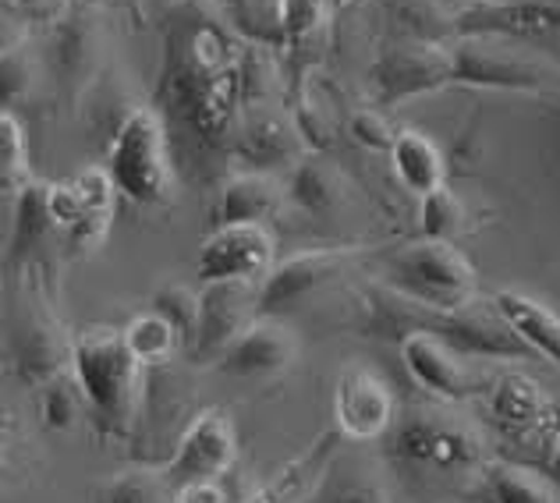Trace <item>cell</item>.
Here are the masks:
<instances>
[{"mask_svg":"<svg viewBox=\"0 0 560 503\" xmlns=\"http://www.w3.org/2000/svg\"><path fill=\"white\" fill-rule=\"evenodd\" d=\"M390 167L397 174V182H401L411 196H433V191L447 188V164H444V153H440V145L422 136L416 128H401L394 136V145H390Z\"/></svg>","mask_w":560,"mask_h":503,"instance_id":"21","label":"cell"},{"mask_svg":"<svg viewBox=\"0 0 560 503\" xmlns=\"http://www.w3.org/2000/svg\"><path fill=\"white\" fill-rule=\"evenodd\" d=\"M259 284H202L199 291V323L188 351L196 362L217 365L242 330L259 316L256 308Z\"/></svg>","mask_w":560,"mask_h":503,"instance_id":"14","label":"cell"},{"mask_svg":"<svg viewBox=\"0 0 560 503\" xmlns=\"http://www.w3.org/2000/svg\"><path fill=\"white\" fill-rule=\"evenodd\" d=\"M71 188H75L79 202L85 206V213L93 217H114V202H117V188L110 182L107 167H85L75 177H68Z\"/></svg>","mask_w":560,"mask_h":503,"instance_id":"35","label":"cell"},{"mask_svg":"<svg viewBox=\"0 0 560 503\" xmlns=\"http://www.w3.org/2000/svg\"><path fill=\"white\" fill-rule=\"evenodd\" d=\"M36 411H39L43 429H50V433H71V429L79 425V419L85 416L75 379L61 376V379L47 383V387H39L36 390Z\"/></svg>","mask_w":560,"mask_h":503,"instance_id":"32","label":"cell"},{"mask_svg":"<svg viewBox=\"0 0 560 503\" xmlns=\"http://www.w3.org/2000/svg\"><path fill=\"white\" fill-rule=\"evenodd\" d=\"M284 196L299 206V210L323 217L337 210V202H341V174H337L327 160L302 156L299 164L291 167V182L284 188Z\"/></svg>","mask_w":560,"mask_h":503,"instance_id":"24","label":"cell"},{"mask_svg":"<svg viewBox=\"0 0 560 503\" xmlns=\"http://www.w3.org/2000/svg\"><path fill=\"white\" fill-rule=\"evenodd\" d=\"M351 259H355V248H308V252H294L284 262H273V270L259 280V294H256L259 316L280 319L291 308H299L319 288H327L330 280L341 277L351 266Z\"/></svg>","mask_w":560,"mask_h":503,"instance_id":"11","label":"cell"},{"mask_svg":"<svg viewBox=\"0 0 560 503\" xmlns=\"http://www.w3.org/2000/svg\"><path fill=\"white\" fill-rule=\"evenodd\" d=\"M61 234L54 231L50 213H47V182H33L19 199H14V227H11V245H8V270L25 262H47L43 248Z\"/></svg>","mask_w":560,"mask_h":503,"instance_id":"22","label":"cell"},{"mask_svg":"<svg viewBox=\"0 0 560 503\" xmlns=\"http://www.w3.org/2000/svg\"><path fill=\"white\" fill-rule=\"evenodd\" d=\"M451 65H454V85H476V89L539 93L557 75L542 57H522L514 47H504V39L497 36H458V43H451Z\"/></svg>","mask_w":560,"mask_h":503,"instance_id":"7","label":"cell"},{"mask_svg":"<svg viewBox=\"0 0 560 503\" xmlns=\"http://www.w3.org/2000/svg\"><path fill=\"white\" fill-rule=\"evenodd\" d=\"M458 36L497 39H560V0H511V4H471L454 14Z\"/></svg>","mask_w":560,"mask_h":503,"instance_id":"16","label":"cell"},{"mask_svg":"<svg viewBox=\"0 0 560 503\" xmlns=\"http://www.w3.org/2000/svg\"><path fill=\"white\" fill-rule=\"evenodd\" d=\"M373 93L383 107H401L408 100L433 96L454 85L451 43L444 39H408L387 47L370 68Z\"/></svg>","mask_w":560,"mask_h":503,"instance_id":"6","label":"cell"},{"mask_svg":"<svg viewBox=\"0 0 560 503\" xmlns=\"http://www.w3.org/2000/svg\"><path fill=\"white\" fill-rule=\"evenodd\" d=\"M465 227V206L458 202L451 188H440L433 196L419 199V231L422 242H451Z\"/></svg>","mask_w":560,"mask_h":503,"instance_id":"33","label":"cell"},{"mask_svg":"<svg viewBox=\"0 0 560 503\" xmlns=\"http://www.w3.org/2000/svg\"><path fill=\"white\" fill-rule=\"evenodd\" d=\"M430 323H419L416 330H430L444 340L447 348H454L462 354V359H528V351L514 330L504 323V316L497 313L493 302L490 305H479L471 302L458 313H430V308H422Z\"/></svg>","mask_w":560,"mask_h":503,"instance_id":"13","label":"cell"},{"mask_svg":"<svg viewBox=\"0 0 560 503\" xmlns=\"http://www.w3.org/2000/svg\"><path fill=\"white\" fill-rule=\"evenodd\" d=\"M174 493L164 468H125L96 486L93 503H174Z\"/></svg>","mask_w":560,"mask_h":503,"instance_id":"26","label":"cell"},{"mask_svg":"<svg viewBox=\"0 0 560 503\" xmlns=\"http://www.w3.org/2000/svg\"><path fill=\"white\" fill-rule=\"evenodd\" d=\"M153 313L160 319H167L174 334L182 337V344L188 348L191 337H196V323H199V291H191L185 284H164L153 294Z\"/></svg>","mask_w":560,"mask_h":503,"instance_id":"34","label":"cell"},{"mask_svg":"<svg viewBox=\"0 0 560 503\" xmlns=\"http://www.w3.org/2000/svg\"><path fill=\"white\" fill-rule=\"evenodd\" d=\"M33 182V153H28L25 128L11 110H0V196L19 199Z\"/></svg>","mask_w":560,"mask_h":503,"instance_id":"27","label":"cell"},{"mask_svg":"<svg viewBox=\"0 0 560 503\" xmlns=\"http://www.w3.org/2000/svg\"><path fill=\"white\" fill-rule=\"evenodd\" d=\"M85 4H93V8H107V4H114V0H85Z\"/></svg>","mask_w":560,"mask_h":503,"instance_id":"43","label":"cell"},{"mask_svg":"<svg viewBox=\"0 0 560 503\" xmlns=\"http://www.w3.org/2000/svg\"><path fill=\"white\" fill-rule=\"evenodd\" d=\"M490 411L500 425L508 429H536L547 419V394L536 379H528L522 373L497 376L490 383Z\"/></svg>","mask_w":560,"mask_h":503,"instance_id":"23","label":"cell"},{"mask_svg":"<svg viewBox=\"0 0 560 503\" xmlns=\"http://www.w3.org/2000/svg\"><path fill=\"white\" fill-rule=\"evenodd\" d=\"M337 451H341L337 429H323L299 457H291L262 490H256L242 503H308V496L316 493L319 479L327 476V468L337 461Z\"/></svg>","mask_w":560,"mask_h":503,"instance_id":"17","label":"cell"},{"mask_svg":"<svg viewBox=\"0 0 560 503\" xmlns=\"http://www.w3.org/2000/svg\"><path fill=\"white\" fill-rule=\"evenodd\" d=\"M14 436H19V422H14V416H8V411H0V476H4V468H8Z\"/></svg>","mask_w":560,"mask_h":503,"instance_id":"39","label":"cell"},{"mask_svg":"<svg viewBox=\"0 0 560 503\" xmlns=\"http://www.w3.org/2000/svg\"><path fill=\"white\" fill-rule=\"evenodd\" d=\"M476 4H482V8H490V4H511V0H476Z\"/></svg>","mask_w":560,"mask_h":503,"instance_id":"42","label":"cell"},{"mask_svg":"<svg viewBox=\"0 0 560 503\" xmlns=\"http://www.w3.org/2000/svg\"><path fill=\"white\" fill-rule=\"evenodd\" d=\"M28 22L22 19L14 8H0V54H8L14 47H22V43H28Z\"/></svg>","mask_w":560,"mask_h":503,"instance_id":"37","label":"cell"},{"mask_svg":"<svg viewBox=\"0 0 560 503\" xmlns=\"http://www.w3.org/2000/svg\"><path fill=\"white\" fill-rule=\"evenodd\" d=\"M486 490H490L493 503H560V493L550 479L518 465H497L486 471Z\"/></svg>","mask_w":560,"mask_h":503,"instance_id":"30","label":"cell"},{"mask_svg":"<svg viewBox=\"0 0 560 503\" xmlns=\"http://www.w3.org/2000/svg\"><path fill=\"white\" fill-rule=\"evenodd\" d=\"M493 308L504 316V323L528 351L560 369V316L553 308L528 299L522 291H497Z\"/></svg>","mask_w":560,"mask_h":503,"instance_id":"20","label":"cell"},{"mask_svg":"<svg viewBox=\"0 0 560 503\" xmlns=\"http://www.w3.org/2000/svg\"><path fill=\"white\" fill-rule=\"evenodd\" d=\"M228 4H231L234 11H245V8H248V0H228Z\"/></svg>","mask_w":560,"mask_h":503,"instance_id":"41","label":"cell"},{"mask_svg":"<svg viewBox=\"0 0 560 503\" xmlns=\"http://www.w3.org/2000/svg\"><path fill=\"white\" fill-rule=\"evenodd\" d=\"M234 461H238V429H234L231 411L202 408L185 425L178 451L164 465V476L174 490L188 482H220L234 468Z\"/></svg>","mask_w":560,"mask_h":503,"instance_id":"8","label":"cell"},{"mask_svg":"<svg viewBox=\"0 0 560 503\" xmlns=\"http://www.w3.org/2000/svg\"><path fill=\"white\" fill-rule=\"evenodd\" d=\"M8 4L19 14H28V19H47L61 8V0H8Z\"/></svg>","mask_w":560,"mask_h":503,"instance_id":"40","label":"cell"},{"mask_svg":"<svg viewBox=\"0 0 560 503\" xmlns=\"http://www.w3.org/2000/svg\"><path fill=\"white\" fill-rule=\"evenodd\" d=\"M174 503H231V500H228L224 482H188V486H178Z\"/></svg>","mask_w":560,"mask_h":503,"instance_id":"38","label":"cell"},{"mask_svg":"<svg viewBox=\"0 0 560 503\" xmlns=\"http://www.w3.org/2000/svg\"><path fill=\"white\" fill-rule=\"evenodd\" d=\"M107 174L117 196L142 210H164L178 199V171L171 160L167 125L153 107L128 110L117 125L107 150Z\"/></svg>","mask_w":560,"mask_h":503,"instance_id":"3","label":"cell"},{"mask_svg":"<svg viewBox=\"0 0 560 503\" xmlns=\"http://www.w3.org/2000/svg\"><path fill=\"white\" fill-rule=\"evenodd\" d=\"M387 288L430 313H458L476 302V266L451 242H419L394 252L387 262Z\"/></svg>","mask_w":560,"mask_h":503,"instance_id":"4","label":"cell"},{"mask_svg":"<svg viewBox=\"0 0 560 503\" xmlns=\"http://www.w3.org/2000/svg\"><path fill=\"white\" fill-rule=\"evenodd\" d=\"M390 454L397 461L433 468L444 476H465L482 465V443L465 422L444 411H408L390 429Z\"/></svg>","mask_w":560,"mask_h":503,"instance_id":"5","label":"cell"},{"mask_svg":"<svg viewBox=\"0 0 560 503\" xmlns=\"http://www.w3.org/2000/svg\"><path fill=\"white\" fill-rule=\"evenodd\" d=\"M308 503H390L387 486L365 468H337V461L319 479Z\"/></svg>","mask_w":560,"mask_h":503,"instance_id":"29","label":"cell"},{"mask_svg":"<svg viewBox=\"0 0 560 503\" xmlns=\"http://www.w3.org/2000/svg\"><path fill=\"white\" fill-rule=\"evenodd\" d=\"M121 337H125V348L131 351V359H136L145 373L171 365L178 359V351L185 348L171 323L160 319L153 308L150 313H139L136 319H128L121 327Z\"/></svg>","mask_w":560,"mask_h":503,"instance_id":"25","label":"cell"},{"mask_svg":"<svg viewBox=\"0 0 560 503\" xmlns=\"http://www.w3.org/2000/svg\"><path fill=\"white\" fill-rule=\"evenodd\" d=\"M277 262V242L262 224H228L202 242L196 273L202 284H259Z\"/></svg>","mask_w":560,"mask_h":503,"instance_id":"10","label":"cell"},{"mask_svg":"<svg viewBox=\"0 0 560 503\" xmlns=\"http://www.w3.org/2000/svg\"><path fill=\"white\" fill-rule=\"evenodd\" d=\"M294 359H299V337H294L288 323L270 319V316H256L242 330V337L220 354L217 369L231 379L262 383V379L284 376L294 365Z\"/></svg>","mask_w":560,"mask_h":503,"instance_id":"15","label":"cell"},{"mask_svg":"<svg viewBox=\"0 0 560 503\" xmlns=\"http://www.w3.org/2000/svg\"><path fill=\"white\" fill-rule=\"evenodd\" d=\"M39 82V57L33 43H22L8 54H0V110L19 107L36 93Z\"/></svg>","mask_w":560,"mask_h":503,"instance_id":"31","label":"cell"},{"mask_svg":"<svg viewBox=\"0 0 560 503\" xmlns=\"http://www.w3.org/2000/svg\"><path fill=\"white\" fill-rule=\"evenodd\" d=\"M302 153L299 131L280 114H253L238 131V156L248 171L273 174L277 167H294Z\"/></svg>","mask_w":560,"mask_h":503,"instance_id":"18","label":"cell"},{"mask_svg":"<svg viewBox=\"0 0 560 503\" xmlns=\"http://www.w3.org/2000/svg\"><path fill=\"white\" fill-rule=\"evenodd\" d=\"M14 305L8 330V373L14 383L39 390L68 376L75 330L57 305L50 262L14 266Z\"/></svg>","mask_w":560,"mask_h":503,"instance_id":"2","label":"cell"},{"mask_svg":"<svg viewBox=\"0 0 560 503\" xmlns=\"http://www.w3.org/2000/svg\"><path fill=\"white\" fill-rule=\"evenodd\" d=\"M401 362L408 369L411 383L444 405H462L468 397L490 390V383L479 373H471V365L462 354L447 348L444 340L430 330H408L401 337Z\"/></svg>","mask_w":560,"mask_h":503,"instance_id":"12","label":"cell"},{"mask_svg":"<svg viewBox=\"0 0 560 503\" xmlns=\"http://www.w3.org/2000/svg\"><path fill=\"white\" fill-rule=\"evenodd\" d=\"M284 185L277 182L273 174H259V171H242L234 174L231 182L220 188V202H217V217L220 227L228 224H262L284 206Z\"/></svg>","mask_w":560,"mask_h":503,"instance_id":"19","label":"cell"},{"mask_svg":"<svg viewBox=\"0 0 560 503\" xmlns=\"http://www.w3.org/2000/svg\"><path fill=\"white\" fill-rule=\"evenodd\" d=\"M348 131H351V139H355L362 150H370V153H390L394 136H397L394 125L383 117V110H373V107L351 114Z\"/></svg>","mask_w":560,"mask_h":503,"instance_id":"36","label":"cell"},{"mask_svg":"<svg viewBox=\"0 0 560 503\" xmlns=\"http://www.w3.org/2000/svg\"><path fill=\"white\" fill-rule=\"evenodd\" d=\"M334 19V0H277L273 22L288 47H308L327 33Z\"/></svg>","mask_w":560,"mask_h":503,"instance_id":"28","label":"cell"},{"mask_svg":"<svg viewBox=\"0 0 560 503\" xmlns=\"http://www.w3.org/2000/svg\"><path fill=\"white\" fill-rule=\"evenodd\" d=\"M397 422V405L376 369L348 362L334 383V429L341 440L373 443L387 436Z\"/></svg>","mask_w":560,"mask_h":503,"instance_id":"9","label":"cell"},{"mask_svg":"<svg viewBox=\"0 0 560 503\" xmlns=\"http://www.w3.org/2000/svg\"><path fill=\"white\" fill-rule=\"evenodd\" d=\"M557 461H560V422H557Z\"/></svg>","mask_w":560,"mask_h":503,"instance_id":"44","label":"cell"},{"mask_svg":"<svg viewBox=\"0 0 560 503\" xmlns=\"http://www.w3.org/2000/svg\"><path fill=\"white\" fill-rule=\"evenodd\" d=\"M85 419L100 443L131 440L145 405V369L131 359L117 327H82L71 344V369Z\"/></svg>","mask_w":560,"mask_h":503,"instance_id":"1","label":"cell"}]
</instances>
